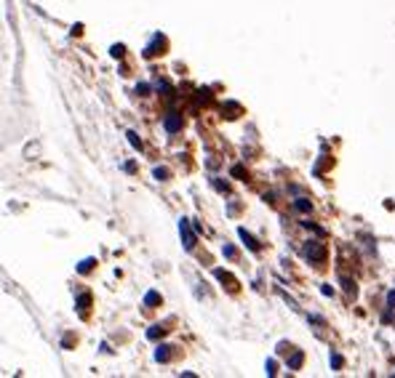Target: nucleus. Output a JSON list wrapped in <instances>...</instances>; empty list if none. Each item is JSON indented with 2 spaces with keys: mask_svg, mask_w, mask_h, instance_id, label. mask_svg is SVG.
Here are the masks:
<instances>
[{
  "mask_svg": "<svg viewBox=\"0 0 395 378\" xmlns=\"http://www.w3.org/2000/svg\"><path fill=\"white\" fill-rule=\"evenodd\" d=\"M163 48H166V37H163V35H155V40H152L150 46H147L144 56H147V59H150V56H160Z\"/></svg>",
  "mask_w": 395,
  "mask_h": 378,
  "instance_id": "nucleus-1",
  "label": "nucleus"
},
{
  "mask_svg": "<svg viewBox=\"0 0 395 378\" xmlns=\"http://www.w3.org/2000/svg\"><path fill=\"white\" fill-rule=\"evenodd\" d=\"M163 126H166L168 133H177V131H182V117H179L177 112H168L166 120H163Z\"/></svg>",
  "mask_w": 395,
  "mask_h": 378,
  "instance_id": "nucleus-2",
  "label": "nucleus"
},
{
  "mask_svg": "<svg viewBox=\"0 0 395 378\" xmlns=\"http://www.w3.org/2000/svg\"><path fill=\"white\" fill-rule=\"evenodd\" d=\"M179 229H182V237H184V248H193L195 245V234H190V221L187 218H182V224H179Z\"/></svg>",
  "mask_w": 395,
  "mask_h": 378,
  "instance_id": "nucleus-3",
  "label": "nucleus"
},
{
  "mask_svg": "<svg viewBox=\"0 0 395 378\" xmlns=\"http://www.w3.org/2000/svg\"><path fill=\"white\" fill-rule=\"evenodd\" d=\"M307 256L313 258V261H320V258H323V251H320L318 245H307Z\"/></svg>",
  "mask_w": 395,
  "mask_h": 378,
  "instance_id": "nucleus-4",
  "label": "nucleus"
},
{
  "mask_svg": "<svg viewBox=\"0 0 395 378\" xmlns=\"http://www.w3.org/2000/svg\"><path fill=\"white\" fill-rule=\"evenodd\" d=\"M155 360H158V362H166V360H168V346H158Z\"/></svg>",
  "mask_w": 395,
  "mask_h": 378,
  "instance_id": "nucleus-5",
  "label": "nucleus"
},
{
  "mask_svg": "<svg viewBox=\"0 0 395 378\" xmlns=\"http://www.w3.org/2000/svg\"><path fill=\"white\" fill-rule=\"evenodd\" d=\"M163 330H166V328H163V325H152V330H147V338H158V336H160Z\"/></svg>",
  "mask_w": 395,
  "mask_h": 378,
  "instance_id": "nucleus-6",
  "label": "nucleus"
},
{
  "mask_svg": "<svg viewBox=\"0 0 395 378\" xmlns=\"http://www.w3.org/2000/svg\"><path fill=\"white\" fill-rule=\"evenodd\" d=\"M126 136H128V142H131L134 146H137V149H142V142H139V139H137V133H134V131H128Z\"/></svg>",
  "mask_w": 395,
  "mask_h": 378,
  "instance_id": "nucleus-7",
  "label": "nucleus"
},
{
  "mask_svg": "<svg viewBox=\"0 0 395 378\" xmlns=\"http://www.w3.org/2000/svg\"><path fill=\"white\" fill-rule=\"evenodd\" d=\"M144 301H147V304H160V296L152 290V293H147V296H144Z\"/></svg>",
  "mask_w": 395,
  "mask_h": 378,
  "instance_id": "nucleus-8",
  "label": "nucleus"
},
{
  "mask_svg": "<svg viewBox=\"0 0 395 378\" xmlns=\"http://www.w3.org/2000/svg\"><path fill=\"white\" fill-rule=\"evenodd\" d=\"M155 176H158V181H166L168 171H166V168H155Z\"/></svg>",
  "mask_w": 395,
  "mask_h": 378,
  "instance_id": "nucleus-9",
  "label": "nucleus"
},
{
  "mask_svg": "<svg viewBox=\"0 0 395 378\" xmlns=\"http://www.w3.org/2000/svg\"><path fill=\"white\" fill-rule=\"evenodd\" d=\"M112 56H115V59H120V56H123V46H120V43L112 46Z\"/></svg>",
  "mask_w": 395,
  "mask_h": 378,
  "instance_id": "nucleus-10",
  "label": "nucleus"
},
{
  "mask_svg": "<svg viewBox=\"0 0 395 378\" xmlns=\"http://www.w3.org/2000/svg\"><path fill=\"white\" fill-rule=\"evenodd\" d=\"M137 91H139V96H147V91H150V86H144V83H142V86H137Z\"/></svg>",
  "mask_w": 395,
  "mask_h": 378,
  "instance_id": "nucleus-11",
  "label": "nucleus"
}]
</instances>
